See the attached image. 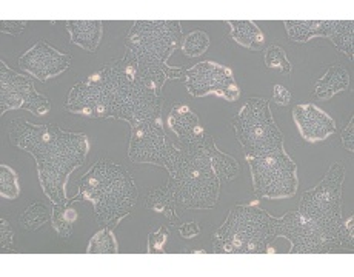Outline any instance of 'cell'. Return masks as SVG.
I'll return each mask as SVG.
<instances>
[{"instance_id":"6da1fadb","label":"cell","mask_w":354,"mask_h":277,"mask_svg":"<svg viewBox=\"0 0 354 277\" xmlns=\"http://www.w3.org/2000/svg\"><path fill=\"white\" fill-rule=\"evenodd\" d=\"M65 108L86 117L119 119L131 125L160 116L162 97L148 91L139 77L129 79L118 59L74 85Z\"/></svg>"},{"instance_id":"7a4b0ae2","label":"cell","mask_w":354,"mask_h":277,"mask_svg":"<svg viewBox=\"0 0 354 277\" xmlns=\"http://www.w3.org/2000/svg\"><path fill=\"white\" fill-rule=\"evenodd\" d=\"M10 142L36 159L40 185L53 204H68L66 182L85 164L90 142L85 134L64 131L56 124L34 125L25 119L10 124Z\"/></svg>"},{"instance_id":"3957f363","label":"cell","mask_w":354,"mask_h":277,"mask_svg":"<svg viewBox=\"0 0 354 277\" xmlns=\"http://www.w3.org/2000/svg\"><path fill=\"white\" fill-rule=\"evenodd\" d=\"M79 199L91 202L100 225L114 228L138 204V188L124 165L100 159L80 180Z\"/></svg>"},{"instance_id":"277c9868","label":"cell","mask_w":354,"mask_h":277,"mask_svg":"<svg viewBox=\"0 0 354 277\" xmlns=\"http://www.w3.org/2000/svg\"><path fill=\"white\" fill-rule=\"evenodd\" d=\"M202 140L197 144H177L173 164L167 170L169 178L165 185L176 204L187 209L214 208L221 195V180L202 148Z\"/></svg>"},{"instance_id":"5b68a950","label":"cell","mask_w":354,"mask_h":277,"mask_svg":"<svg viewBox=\"0 0 354 277\" xmlns=\"http://www.w3.org/2000/svg\"><path fill=\"white\" fill-rule=\"evenodd\" d=\"M211 238L216 254L277 253L271 247L277 239L276 218L259 207V200L234 207Z\"/></svg>"},{"instance_id":"8992f818","label":"cell","mask_w":354,"mask_h":277,"mask_svg":"<svg viewBox=\"0 0 354 277\" xmlns=\"http://www.w3.org/2000/svg\"><path fill=\"white\" fill-rule=\"evenodd\" d=\"M345 165L336 162L319 184L302 194L299 214L315 224L326 242L333 248V253L340 248L339 229L344 222L342 216V187L345 180Z\"/></svg>"},{"instance_id":"52a82bcc","label":"cell","mask_w":354,"mask_h":277,"mask_svg":"<svg viewBox=\"0 0 354 277\" xmlns=\"http://www.w3.org/2000/svg\"><path fill=\"white\" fill-rule=\"evenodd\" d=\"M231 125L247 160L285 150L283 134L276 125L267 99H248L231 120Z\"/></svg>"},{"instance_id":"ba28073f","label":"cell","mask_w":354,"mask_h":277,"mask_svg":"<svg viewBox=\"0 0 354 277\" xmlns=\"http://www.w3.org/2000/svg\"><path fill=\"white\" fill-rule=\"evenodd\" d=\"M183 40L179 20H136L125 37V46L140 66L168 70V59Z\"/></svg>"},{"instance_id":"9c48e42d","label":"cell","mask_w":354,"mask_h":277,"mask_svg":"<svg viewBox=\"0 0 354 277\" xmlns=\"http://www.w3.org/2000/svg\"><path fill=\"white\" fill-rule=\"evenodd\" d=\"M248 164L253 190L259 198L279 200L290 199L297 193V165L285 150L248 159Z\"/></svg>"},{"instance_id":"30bf717a","label":"cell","mask_w":354,"mask_h":277,"mask_svg":"<svg viewBox=\"0 0 354 277\" xmlns=\"http://www.w3.org/2000/svg\"><path fill=\"white\" fill-rule=\"evenodd\" d=\"M177 145L163 131L162 116L131 124L128 159L134 164H151L169 170Z\"/></svg>"},{"instance_id":"8fae6325","label":"cell","mask_w":354,"mask_h":277,"mask_svg":"<svg viewBox=\"0 0 354 277\" xmlns=\"http://www.w3.org/2000/svg\"><path fill=\"white\" fill-rule=\"evenodd\" d=\"M20 108L34 116H45L50 113L51 104L48 97L36 91L30 77L12 71L0 60V114Z\"/></svg>"},{"instance_id":"7c38bea8","label":"cell","mask_w":354,"mask_h":277,"mask_svg":"<svg viewBox=\"0 0 354 277\" xmlns=\"http://www.w3.org/2000/svg\"><path fill=\"white\" fill-rule=\"evenodd\" d=\"M185 85L188 93L194 97L217 94L228 102H236L241 97L239 85L236 84L231 70L209 60L197 64L185 71Z\"/></svg>"},{"instance_id":"4fadbf2b","label":"cell","mask_w":354,"mask_h":277,"mask_svg":"<svg viewBox=\"0 0 354 277\" xmlns=\"http://www.w3.org/2000/svg\"><path fill=\"white\" fill-rule=\"evenodd\" d=\"M277 238L291 242V254H325L333 253V248L313 222L306 220L299 211H290L276 219Z\"/></svg>"},{"instance_id":"5bb4252c","label":"cell","mask_w":354,"mask_h":277,"mask_svg":"<svg viewBox=\"0 0 354 277\" xmlns=\"http://www.w3.org/2000/svg\"><path fill=\"white\" fill-rule=\"evenodd\" d=\"M71 62L73 57L70 54L57 51L45 40H39L32 48L19 57L20 68L42 82L60 76L70 68Z\"/></svg>"},{"instance_id":"9a60e30c","label":"cell","mask_w":354,"mask_h":277,"mask_svg":"<svg viewBox=\"0 0 354 277\" xmlns=\"http://www.w3.org/2000/svg\"><path fill=\"white\" fill-rule=\"evenodd\" d=\"M292 119L297 130L306 142H321L336 133V122L321 108L313 104L295 106Z\"/></svg>"},{"instance_id":"2e32d148","label":"cell","mask_w":354,"mask_h":277,"mask_svg":"<svg viewBox=\"0 0 354 277\" xmlns=\"http://www.w3.org/2000/svg\"><path fill=\"white\" fill-rule=\"evenodd\" d=\"M167 124L177 136V144H197L207 134L199 124V117L185 104L173 105Z\"/></svg>"},{"instance_id":"e0dca14e","label":"cell","mask_w":354,"mask_h":277,"mask_svg":"<svg viewBox=\"0 0 354 277\" xmlns=\"http://www.w3.org/2000/svg\"><path fill=\"white\" fill-rule=\"evenodd\" d=\"M71 42L88 52H94L104 37V23L100 20H68L65 23Z\"/></svg>"},{"instance_id":"ac0fdd59","label":"cell","mask_w":354,"mask_h":277,"mask_svg":"<svg viewBox=\"0 0 354 277\" xmlns=\"http://www.w3.org/2000/svg\"><path fill=\"white\" fill-rule=\"evenodd\" d=\"M202 148L208 154L211 160V166L216 173L217 178L221 182H231L234 180L241 173V165L234 157L228 156V154L222 153L219 148H217L216 142L211 134H205V137L202 140Z\"/></svg>"},{"instance_id":"d6986e66","label":"cell","mask_w":354,"mask_h":277,"mask_svg":"<svg viewBox=\"0 0 354 277\" xmlns=\"http://www.w3.org/2000/svg\"><path fill=\"white\" fill-rule=\"evenodd\" d=\"M350 74L342 65H331L328 71L315 85V96L321 100H330L335 94L348 90Z\"/></svg>"},{"instance_id":"ffe728a7","label":"cell","mask_w":354,"mask_h":277,"mask_svg":"<svg viewBox=\"0 0 354 277\" xmlns=\"http://www.w3.org/2000/svg\"><path fill=\"white\" fill-rule=\"evenodd\" d=\"M285 30L292 42H308L315 37H328L331 20H285Z\"/></svg>"},{"instance_id":"44dd1931","label":"cell","mask_w":354,"mask_h":277,"mask_svg":"<svg viewBox=\"0 0 354 277\" xmlns=\"http://www.w3.org/2000/svg\"><path fill=\"white\" fill-rule=\"evenodd\" d=\"M231 39L245 48L261 51L265 45V37L261 28L251 20H230Z\"/></svg>"},{"instance_id":"7402d4cb","label":"cell","mask_w":354,"mask_h":277,"mask_svg":"<svg viewBox=\"0 0 354 277\" xmlns=\"http://www.w3.org/2000/svg\"><path fill=\"white\" fill-rule=\"evenodd\" d=\"M336 48L350 60L354 59V22L353 20H331L328 37Z\"/></svg>"},{"instance_id":"603a6c76","label":"cell","mask_w":354,"mask_h":277,"mask_svg":"<svg viewBox=\"0 0 354 277\" xmlns=\"http://www.w3.org/2000/svg\"><path fill=\"white\" fill-rule=\"evenodd\" d=\"M79 195L71 199L68 204L56 205L53 207V214H51V224L54 231H56L62 239H70L73 234V225L76 224L77 220V211L73 208V202H76Z\"/></svg>"},{"instance_id":"cb8c5ba5","label":"cell","mask_w":354,"mask_h":277,"mask_svg":"<svg viewBox=\"0 0 354 277\" xmlns=\"http://www.w3.org/2000/svg\"><path fill=\"white\" fill-rule=\"evenodd\" d=\"M176 205L177 204L174 202L173 194L168 190L167 185L149 191L147 195V200H145V207L148 209H151V211H154V213L165 214V218L169 222H176L177 219H179Z\"/></svg>"},{"instance_id":"d4e9b609","label":"cell","mask_w":354,"mask_h":277,"mask_svg":"<svg viewBox=\"0 0 354 277\" xmlns=\"http://www.w3.org/2000/svg\"><path fill=\"white\" fill-rule=\"evenodd\" d=\"M51 214L53 209L48 205L42 204V202H34L20 216V225L28 229V231H36L46 222L51 220Z\"/></svg>"},{"instance_id":"484cf974","label":"cell","mask_w":354,"mask_h":277,"mask_svg":"<svg viewBox=\"0 0 354 277\" xmlns=\"http://www.w3.org/2000/svg\"><path fill=\"white\" fill-rule=\"evenodd\" d=\"M88 254H118V240L111 228L105 227L93 236L86 248Z\"/></svg>"},{"instance_id":"4316f807","label":"cell","mask_w":354,"mask_h":277,"mask_svg":"<svg viewBox=\"0 0 354 277\" xmlns=\"http://www.w3.org/2000/svg\"><path fill=\"white\" fill-rule=\"evenodd\" d=\"M209 48V36L205 31L196 30L182 40V52L187 57H199Z\"/></svg>"},{"instance_id":"83f0119b","label":"cell","mask_w":354,"mask_h":277,"mask_svg":"<svg viewBox=\"0 0 354 277\" xmlns=\"http://www.w3.org/2000/svg\"><path fill=\"white\" fill-rule=\"evenodd\" d=\"M20 194L19 175L11 166L0 165V195L6 200H15Z\"/></svg>"},{"instance_id":"f1b7e54d","label":"cell","mask_w":354,"mask_h":277,"mask_svg":"<svg viewBox=\"0 0 354 277\" xmlns=\"http://www.w3.org/2000/svg\"><path fill=\"white\" fill-rule=\"evenodd\" d=\"M263 60L268 68H279L283 74L291 73V64L287 57V52H285L281 46L277 45L268 46V48L265 50Z\"/></svg>"},{"instance_id":"f546056e","label":"cell","mask_w":354,"mask_h":277,"mask_svg":"<svg viewBox=\"0 0 354 277\" xmlns=\"http://www.w3.org/2000/svg\"><path fill=\"white\" fill-rule=\"evenodd\" d=\"M168 238H169V229L165 225H162L159 228V231L149 234L148 236V253L149 254L165 253Z\"/></svg>"},{"instance_id":"4dcf8cb0","label":"cell","mask_w":354,"mask_h":277,"mask_svg":"<svg viewBox=\"0 0 354 277\" xmlns=\"http://www.w3.org/2000/svg\"><path fill=\"white\" fill-rule=\"evenodd\" d=\"M12 245H15V231H12L8 220L0 219V249L10 251Z\"/></svg>"},{"instance_id":"1f68e13d","label":"cell","mask_w":354,"mask_h":277,"mask_svg":"<svg viewBox=\"0 0 354 277\" xmlns=\"http://www.w3.org/2000/svg\"><path fill=\"white\" fill-rule=\"evenodd\" d=\"M26 28L25 20H0V31L5 35L19 36Z\"/></svg>"},{"instance_id":"d6a6232c","label":"cell","mask_w":354,"mask_h":277,"mask_svg":"<svg viewBox=\"0 0 354 277\" xmlns=\"http://www.w3.org/2000/svg\"><path fill=\"white\" fill-rule=\"evenodd\" d=\"M273 99L279 106H287L291 102V93L282 85H274Z\"/></svg>"},{"instance_id":"836d02e7","label":"cell","mask_w":354,"mask_h":277,"mask_svg":"<svg viewBox=\"0 0 354 277\" xmlns=\"http://www.w3.org/2000/svg\"><path fill=\"white\" fill-rule=\"evenodd\" d=\"M342 145L346 151H354V117H351L350 124L342 131Z\"/></svg>"},{"instance_id":"e575fe53","label":"cell","mask_w":354,"mask_h":277,"mask_svg":"<svg viewBox=\"0 0 354 277\" xmlns=\"http://www.w3.org/2000/svg\"><path fill=\"white\" fill-rule=\"evenodd\" d=\"M201 227L197 225V222H187L179 227V233L183 239H193L196 236L201 234Z\"/></svg>"}]
</instances>
